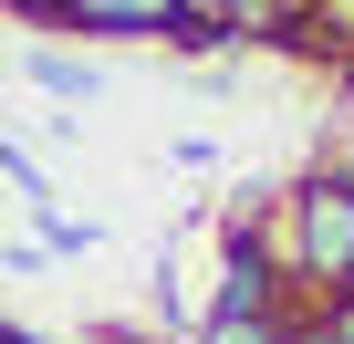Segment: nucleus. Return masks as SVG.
<instances>
[{"label": "nucleus", "mask_w": 354, "mask_h": 344, "mask_svg": "<svg viewBox=\"0 0 354 344\" xmlns=\"http://www.w3.org/2000/svg\"><path fill=\"white\" fill-rule=\"evenodd\" d=\"M21 84H32L42 105H63V115L104 105V63H94V53H73V42H21Z\"/></svg>", "instance_id": "nucleus-3"}, {"label": "nucleus", "mask_w": 354, "mask_h": 344, "mask_svg": "<svg viewBox=\"0 0 354 344\" xmlns=\"http://www.w3.org/2000/svg\"><path fill=\"white\" fill-rule=\"evenodd\" d=\"M0 178L21 188V209H42V199H53V167H42V156H32L21 136H0Z\"/></svg>", "instance_id": "nucleus-7"}, {"label": "nucleus", "mask_w": 354, "mask_h": 344, "mask_svg": "<svg viewBox=\"0 0 354 344\" xmlns=\"http://www.w3.org/2000/svg\"><path fill=\"white\" fill-rule=\"evenodd\" d=\"M11 21H32V32H53V0H0Z\"/></svg>", "instance_id": "nucleus-9"}, {"label": "nucleus", "mask_w": 354, "mask_h": 344, "mask_svg": "<svg viewBox=\"0 0 354 344\" xmlns=\"http://www.w3.org/2000/svg\"><path fill=\"white\" fill-rule=\"evenodd\" d=\"M94 344H167V334H146V323H104Z\"/></svg>", "instance_id": "nucleus-10"}, {"label": "nucleus", "mask_w": 354, "mask_h": 344, "mask_svg": "<svg viewBox=\"0 0 354 344\" xmlns=\"http://www.w3.org/2000/svg\"><path fill=\"white\" fill-rule=\"evenodd\" d=\"M188 11H198L219 42H240V53H250V42H292V32L313 21V0H188Z\"/></svg>", "instance_id": "nucleus-4"}, {"label": "nucleus", "mask_w": 354, "mask_h": 344, "mask_svg": "<svg viewBox=\"0 0 354 344\" xmlns=\"http://www.w3.org/2000/svg\"><path fill=\"white\" fill-rule=\"evenodd\" d=\"M323 344H354V292H344V302H323Z\"/></svg>", "instance_id": "nucleus-8"}, {"label": "nucleus", "mask_w": 354, "mask_h": 344, "mask_svg": "<svg viewBox=\"0 0 354 344\" xmlns=\"http://www.w3.org/2000/svg\"><path fill=\"white\" fill-rule=\"evenodd\" d=\"M188 21H198L188 0H53V32H84V53L94 42H167L177 53Z\"/></svg>", "instance_id": "nucleus-2"}, {"label": "nucleus", "mask_w": 354, "mask_h": 344, "mask_svg": "<svg viewBox=\"0 0 354 344\" xmlns=\"http://www.w3.org/2000/svg\"><path fill=\"white\" fill-rule=\"evenodd\" d=\"M32 240H42L53 261H84V251H104V219H73L63 199H42V209H32Z\"/></svg>", "instance_id": "nucleus-5"}, {"label": "nucleus", "mask_w": 354, "mask_h": 344, "mask_svg": "<svg viewBox=\"0 0 354 344\" xmlns=\"http://www.w3.org/2000/svg\"><path fill=\"white\" fill-rule=\"evenodd\" d=\"M281 271H292V302H344L354 292V178L344 167H313L292 178L271 209H261Z\"/></svg>", "instance_id": "nucleus-1"}, {"label": "nucleus", "mask_w": 354, "mask_h": 344, "mask_svg": "<svg viewBox=\"0 0 354 344\" xmlns=\"http://www.w3.org/2000/svg\"><path fill=\"white\" fill-rule=\"evenodd\" d=\"M188 344H281V313H198Z\"/></svg>", "instance_id": "nucleus-6"}]
</instances>
